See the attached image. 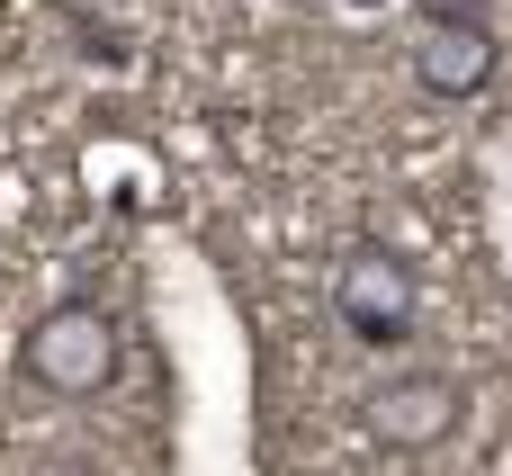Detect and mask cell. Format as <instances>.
I'll return each mask as SVG.
<instances>
[{
    "label": "cell",
    "instance_id": "cell-1",
    "mask_svg": "<svg viewBox=\"0 0 512 476\" xmlns=\"http://www.w3.org/2000/svg\"><path fill=\"white\" fill-rule=\"evenodd\" d=\"M18 378H27L36 396H54V405H99V396L126 378V333H117V315L90 306V297L45 306V315L18 333Z\"/></svg>",
    "mask_w": 512,
    "mask_h": 476
},
{
    "label": "cell",
    "instance_id": "cell-5",
    "mask_svg": "<svg viewBox=\"0 0 512 476\" xmlns=\"http://www.w3.org/2000/svg\"><path fill=\"white\" fill-rule=\"evenodd\" d=\"M495 18V0H423V27H477Z\"/></svg>",
    "mask_w": 512,
    "mask_h": 476
},
{
    "label": "cell",
    "instance_id": "cell-4",
    "mask_svg": "<svg viewBox=\"0 0 512 476\" xmlns=\"http://www.w3.org/2000/svg\"><path fill=\"white\" fill-rule=\"evenodd\" d=\"M495 63H504L495 18H477V27H423V45H414V81L432 99H477L495 81Z\"/></svg>",
    "mask_w": 512,
    "mask_h": 476
},
{
    "label": "cell",
    "instance_id": "cell-6",
    "mask_svg": "<svg viewBox=\"0 0 512 476\" xmlns=\"http://www.w3.org/2000/svg\"><path fill=\"white\" fill-rule=\"evenodd\" d=\"M36 476H99V459H45Z\"/></svg>",
    "mask_w": 512,
    "mask_h": 476
},
{
    "label": "cell",
    "instance_id": "cell-2",
    "mask_svg": "<svg viewBox=\"0 0 512 476\" xmlns=\"http://www.w3.org/2000/svg\"><path fill=\"white\" fill-rule=\"evenodd\" d=\"M333 324H342L360 351H405L414 324H423V270H414L396 243L360 234V243L342 252V270H333Z\"/></svg>",
    "mask_w": 512,
    "mask_h": 476
},
{
    "label": "cell",
    "instance_id": "cell-3",
    "mask_svg": "<svg viewBox=\"0 0 512 476\" xmlns=\"http://www.w3.org/2000/svg\"><path fill=\"white\" fill-rule=\"evenodd\" d=\"M459 423H468V387L450 369H387L360 387V432L387 459H432L459 441Z\"/></svg>",
    "mask_w": 512,
    "mask_h": 476
}]
</instances>
